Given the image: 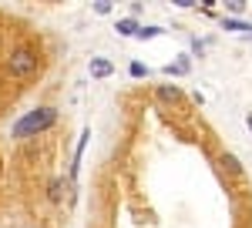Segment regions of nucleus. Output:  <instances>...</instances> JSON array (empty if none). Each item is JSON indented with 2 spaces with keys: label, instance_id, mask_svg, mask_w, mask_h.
I'll use <instances>...</instances> for the list:
<instances>
[{
  "label": "nucleus",
  "instance_id": "nucleus-7",
  "mask_svg": "<svg viewBox=\"0 0 252 228\" xmlns=\"http://www.w3.org/2000/svg\"><path fill=\"white\" fill-rule=\"evenodd\" d=\"M222 27H225V30H239V34H252V24H246V20L225 17V20H222Z\"/></svg>",
  "mask_w": 252,
  "mask_h": 228
},
{
  "label": "nucleus",
  "instance_id": "nucleus-11",
  "mask_svg": "<svg viewBox=\"0 0 252 228\" xmlns=\"http://www.w3.org/2000/svg\"><path fill=\"white\" fill-rule=\"evenodd\" d=\"M128 71H131V77H148V67H145L141 60H131V67H128Z\"/></svg>",
  "mask_w": 252,
  "mask_h": 228
},
{
  "label": "nucleus",
  "instance_id": "nucleus-6",
  "mask_svg": "<svg viewBox=\"0 0 252 228\" xmlns=\"http://www.w3.org/2000/svg\"><path fill=\"white\" fill-rule=\"evenodd\" d=\"M158 97L161 101H178L182 91H178V84H158Z\"/></svg>",
  "mask_w": 252,
  "mask_h": 228
},
{
  "label": "nucleus",
  "instance_id": "nucleus-5",
  "mask_svg": "<svg viewBox=\"0 0 252 228\" xmlns=\"http://www.w3.org/2000/svg\"><path fill=\"white\" fill-rule=\"evenodd\" d=\"M64 188H67V185H64V178H54V181L47 185V198H51L54 205H58V201H64Z\"/></svg>",
  "mask_w": 252,
  "mask_h": 228
},
{
  "label": "nucleus",
  "instance_id": "nucleus-2",
  "mask_svg": "<svg viewBox=\"0 0 252 228\" xmlns=\"http://www.w3.org/2000/svg\"><path fill=\"white\" fill-rule=\"evenodd\" d=\"M3 71L10 77H17V81H24V77H34L40 71V54L34 51V47H27V44H20V47H14L10 54H7V60H3Z\"/></svg>",
  "mask_w": 252,
  "mask_h": 228
},
{
  "label": "nucleus",
  "instance_id": "nucleus-13",
  "mask_svg": "<svg viewBox=\"0 0 252 228\" xmlns=\"http://www.w3.org/2000/svg\"><path fill=\"white\" fill-rule=\"evenodd\" d=\"M94 10H97V14H111V0H97Z\"/></svg>",
  "mask_w": 252,
  "mask_h": 228
},
{
  "label": "nucleus",
  "instance_id": "nucleus-4",
  "mask_svg": "<svg viewBox=\"0 0 252 228\" xmlns=\"http://www.w3.org/2000/svg\"><path fill=\"white\" fill-rule=\"evenodd\" d=\"M138 30H141V24L135 17H121L118 20V34H125V37H135Z\"/></svg>",
  "mask_w": 252,
  "mask_h": 228
},
{
  "label": "nucleus",
  "instance_id": "nucleus-9",
  "mask_svg": "<svg viewBox=\"0 0 252 228\" xmlns=\"http://www.w3.org/2000/svg\"><path fill=\"white\" fill-rule=\"evenodd\" d=\"M185 71H189V57H182L178 64H168L165 67V74H185Z\"/></svg>",
  "mask_w": 252,
  "mask_h": 228
},
{
  "label": "nucleus",
  "instance_id": "nucleus-12",
  "mask_svg": "<svg viewBox=\"0 0 252 228\" xmlns=\"http://www.w3.org/2000/svg\"><path fill=\"white\" fill-rule=\"evenodd\" d=\"M225 7H229V14H242L246 10V0H229Z\"/></svg>",
  "mask_w": 252,
  "mask_h": 228
},
{
  "label": "nucleus",
  "instance_id": "nucleus-14",
  "mask_svg": "<svg viewBox=\"0 0 252 228\" xmlns=\"http://www.w3.org/2000/svg\"><path fill=\"white\" fill-rule=\"evenodd\" d=\"M246 124H249V131H252V111H249V114H246Z\"/></svg>",
  "mask_w": 252,
  "mask_h": 228
},
{
  "label": "nucleus",
  "instance_id": "nucleus-10",
  "mask_svg": "<svg viewBox=\"0 0 252 228\" xmlns=\"http://www.w3.org/2000/svg\"><path fill=\"white\" fill-rule=\"evenodd\" d=\"M222 165H225L229 171H235V174L242 171V168H239V158H235V154H222Z\"/></svg>",
  "mask_w": 252,
  "mask_h": 228
},
{
  "label": "nucleus",
  "instance_id": "nucleus-1",
  "mask_svg": "<svg viewBox=\"0 0 252 228\" xmlns=\"http://www.w3.org/2000/svg\"><path fill=\"white\" fill-rule=\"evenodd\" d=\"M54 121H58V111L44 104V108H34V111H27L24 117H17V121H14V128H10V134H14L17 141H27V138L44 134Z\"/></svg>",
  "mask_w": 252,
  "mask_h": 228
},
{
  "label": "nucleus",
  "instance_id": "nucleus-8",
  "mask_svg": "<svg viewBox=\"0 0 252 228\" xmlns=\"http://www.w3.org/2000/svg\"><path fill=\"white\" fill-rule=\"evenodd\" d=\"M161 34V27H155V24H141V30H138L135 37L138 40H152V37H158Z\"/></svg>",
  "mask_w": 252,
  "mask_h": 228
},
{
  "label": "nucleus",
  "instance_id": "nucleus-3",
  "mask_svg": "<svg viewBox=\"0 0 252 228\" xmlns=\"http://www.w3.org/2000/svg\"><path fill=\"white\" fill-rule=\"evenodd\" d=\"M111 71H115L111 60H104V57H91V77H108Z\"/></svg>",
  "mask_w": 252,
  "mask_h": 228
}]
</instances>
